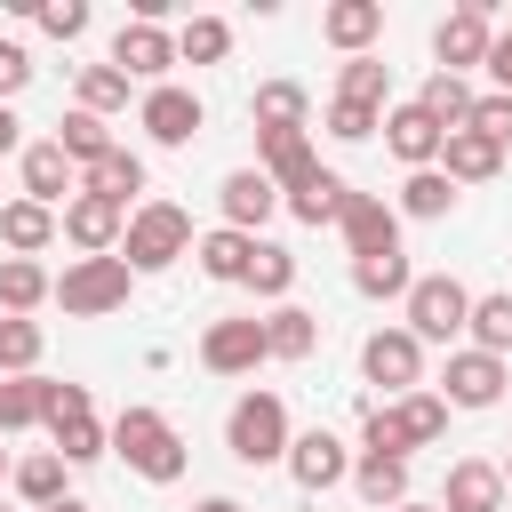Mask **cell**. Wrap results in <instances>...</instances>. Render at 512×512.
Segmentation results:
<instances>
[{"label":"cell","mask_w":512,"mask_h":512,"mask_svg":"<svg viewBox=\"0 0 512 512\" xmlns=\"http://www.w3.org/2000/svg\"><path fill=\"white\" fill-rule=\"evenodd\" d=\"M104 440H112V456H120L136 480H152V488L184 480V432H176L160 408H120V416L104 424Z\"/></svg>","instance_id":"cell-1"},{"label":"cell","mask_w":512,"mask_h":512,"mask_svg":"<svg viewBox=\"0 0 512 512\" xmlns=\"http://www.w3.org/2000/svg\"><path fill=\"white\" fill-rule=\"evenodd\" d=\"M440 432H448V400L440 392H400L392 408H376V400L360 408V440H368L360 456H400L408 464V448H432Z\"/></svg>","instance_id":"cell-2"},{"label":"cell","mask_w":512,"mask_h":512,"mask_svg":"<svg viewBox=\"0 0 512 512\" xmlns=\"http://www.w3.org/2000/svg\"><path fill=\"white\" fill-rule=\"evenodd\" d=\"M176 256H192V216L176 200H144L128 208V232H120V264L144 280V272H168Z\"/></svg>","instance_id":"cell-3"},{"label":"cell","mask_w":512,"mask_h":512,"mask_svg":"<svg viewBox=\"0 0 512 512\" xmlns=\"http://www.w3.org/2000/svg\"><path fill=\"white\" fill-rule=\"evenodd\" d=\"M288 400L280 392H240L232 400V416H224V448H232V464H248V472H264V464H280L288 456Z\"/></svg>","instance_id":"cell-4"},{"label":"cell","mask_w":512,"mask_h":512,"mask_svg":"<svg viewBox=\"0 0 512 512\" xmlns=\"http://www.w3.org/2000/svg\"><path fill=\"white\" fill-rule=\"evenodd\" d=\"M400 312H408V336L416 344H456L464 320H472V288L456 272H416L408 296H400Z\"/></svg>","instance_id":"cell-5"},{"label":"cell","mask_w":512,"mask_h":512,"mask_svg":"<svg viewBox=\"0 0 512 512\" xmlns=\"http://www.w3.org/2000/svg\"><path fill=\"white\" fill-rule=\"evenodd\" d=\"M128 288H136V272H128L120 256H72L64 280L48 288V304H64L72 320H104V312L128 304Z\"/></svg>","instance_id":"cell-6"},{"label":"cell","mask_w":512,"mask_h":512,"mask_svg":"<svg viewBox=\"0 0 512 512\" xmlns=\"http://www.w3.org/2000/svg\"><path fill=\"white\" fill-rule=\"evenodd\" d=\"M488 40H496V8L488 0H464V8H448L440 16V32H432V56H440V72H472V64H488Z\"/></svg>","instance_id":"cell-7"},{"label":"cell","mask_w":512,"mask_h":512,"mask_svg":"<svg viewBox=\"0 0 512 512\" xmlns=\"http://www.w3.org/2000/svg\"><path fill=\"white\" fill-rule=\"evenodd\" d=\"M56 232H64L80 256H120L128 208H120V200H104V192H72V200H64V216H56Z\"/></svg>","instance_id":"cell-8"},{"label":"cell","mask_w":512,"mask_h":512,"mask_svg":"<svg viewBox=\"0 0 512 512\" xmlns=\"http://www.w3.org/2000/svg\"><path fill=\"white\" fill-rule=\"evenodd\" d=\"M120 80H168V64H176V32H160V24H144V16H128L120 32H112V56H104Z\"/></svg>","instance_id":"cell-9"},{"label":"cell","mask_w":512,"mask_h":512,"mask_svg":"<svg viewBox=\"0 0 512 512\" xmlns=\"http://www.w3.org/2000/svg\"><path fill=\"white\" fill-rule=\"evenodd\" d=\"M280 464H288V480H296L304 496H320V488H336V480H352V448H344V440H336L328 424H312V432H296Z\"/></svg>","instance_id":"cell-10"},{"label":"cell","mask_w":512,"mask_h":512,"mask_svg":"<svg viewBox=\"0 0 512 512\" xmlns=\"http://www.w3.org/2000/svg\"><path fill=\"white\" fill-rule=\"evenodd\" d=\"M136 120H144V136L152 144H168V152H184L192 136H200V96L192 88H176V80H160V88H144V104H136Z\"/></svg>","instance_id":"cell-11"},{"label":"cell","mask_w":512,"mask_h":512,"mask_svg":"<svg viewBox=\"0 0 512 512\" xmlns=\"http://www.w3.org/2000/svg\"><path fill=\"white\" fill-rule=\"evenodd\" d=\"M336 232H344L352 264H360V256H400V216H392V200H376V192H352L344 216H336Z\"/></svg>","instance_id":"cell-12"},{"label":"cell","mask_w":512,"mask_h":512,"mask_svg":"<svg viewBox=\"0 0 512 512\" xmlns=\"http://www.w3.org/2000/svg\"><path fill=\"white\" fill-rule=\"evenodd\" d=\"M360 376L384 384V392H416V376H424V344H416L408 328H376V336L360 344Z\"/></svg>","instance_id":"cell-13"},{"label":"cell","mask_w":512,"mask_h":512,"mask_svg":"<svg viewBox=\"0 0 512 512\" xmlns=\"http://www.w3.org/2000/svg\"><path fill=\"white\" fill-rule=\"evenodd\" d=\"M256 360H272L264 352V320H208V336H200V368L208 376H248Z\"/></svg>","instance_id":"cell-14"},{"label":"cell","mask_w":512,"mask_h":512,"mask_svg":"<svg viewBox=\"0 0 512 512\" xmlns=\"http://www.w3.org/2000/svg\"><path fill=\"white\" fill-rule=\"evenodd\" d=\"M504 360L496 352H448V376H440V400L448 408H496L504 400Z\"/></svg>","instance_id":"cell-15"},{"label":"cell","mask_w":512,"mask_h":512,"mask_svg":"<svg viewBox=\"0 0 512 512\" xmlns=\"http://www.w3.org/2000/svg\"><path fill=\"white\" fill-rule=\"evenodd\" d=\"M16 168H24V200H40V208H64V200L80 192V168L64 160V144H56V136L24 144V152H16Z\"/></svg>","instance_id":"cell-16"},{"label":"cell","mask_w":512,"mask_h":512,"mask_svg":"<svg viewBox=\"0 0 512 512\" xmlns=\"http://www.w3.org/2000/svg\"><path fill=\"white\" fill-rule=\"evenodd\" d=\"M256 168L272 176V192H296V184H312L320 176V152H312V128H280V136H256Z\"/></svg>","instance_id":"cell-17"},{"label":"cell","mask_w":512,"mask_h":512,"mask_svg":"<svg viewBox=\"0 0 512 512\" xmlns=\"http://www.w3.org/2000/svg\"><path fill=\"white\" fill-rule=\"evenodd\" d=\"M440 512H504V472L488 456H456L448 488H440Z\"/></svg>","instance_id":"cell-18"},{"label":"cell","mask_w":512,"mask_h":512,"mask_svg":"<svg viewBox=\"0 0 512 512\" xmlns=\"http://www.w3.org/2000/svg\"><path fill=\"white\" fill-rule=\"evenodd\" d=\"M384 144H392V160L416 176V168H440V144H448V136H440L416 104H392V112H384Z\"/></svg>","instance_id":"cell-19"},{"label":"cell","mask_w":512,"mask_h":512,"mask_svg":"<svg viewBox=\"0 0 512 512\" xmlns=\"http://www.w3.org/2000/svg\"><path fill=\"white\" fill-rule=\"evenodd\" d=\"M216 200H224V224H232V232H248V240H256V224L280 208V192H272V176H264V168H232V176L216 184Z\"/></svg>","instance_id":"cell-20"},{"label":"cell","mask_w":512,"mask_h":512,"mask_svg":"<svg viewBox=\"0 0 512 512\" xmlns=\"http://www.w3.org/2000/svg\"><path fill=\"white\" fill-rule=\"evenodd\" d=\"M376 32H384V8H376V0H328V8H320V40L344 48V56H368Z\"/></svg>","instance_id":"cell-21"},{"label":"cell","mask_w":512,"mask_h":512,"mask_svg":"<svg viewBox=\"0 0 512 512\" xmlns=\"http://www.w3.org/2000/svg\"><path fill=\"white\" fill-rule=\"evenodd\" d=\"M264 352H272V360H312V352H320V312L272 304V312H264Z\"/></svg>","instance_id":"cell-22"},{"label":"cell","mask_w":512,"mask_h":512,"mask_svg":"<svg viewBox=\"0 0 512 512\" xmlns=\"http://www.w3.org/2000/svg\"><path fill=\"white\" fill-rule=\"evenodd\" d=\"M48 240H56V208H40V200H8V208H0V248H8V256H32V264H40Z\"/></svg>","instance_id":"cell-23"},{"label":"cell","mask_w":512,"mask_h":512,"mask_svg":"<svg viewBox=\"0 0 512 512\" xmlns=\"http://www.w3.org/2000/svg\"><path fill=\"white\" fill-rule=\"evenodd\" d=\"M192 256H200V272H208V280H224V288H232V280H248L256 240H248V232H232V224H216V232H200V240H192Z\"/></svg>","instance_id":"cell-24"},{"label":"cell","mask_w":512,"mask_h":512,"mask_svg":"<svg viewBox=\"0 0 512 512\" xmlns=\"http://www.w3.org/2000/svg\"><path fill=\"white\" fill-rule=\"evenodd\" d=\"M48 272L32 264V256H0V320H32L40 304H48Z\"/></svg>","instance_id":"cell-25"},{"label":"cell","mask_w":512,"mask_h":512,"mask_svg":"<svg viewBox=\"0 0 512 512\" xmlns=\"http://www.w3.org/2000/svg\"><path fill=\"white\" fill-rule=\"evenodd\" d=\"M408 104H416V112H424V120H432L440 136H456V128L472 120V88H464L456 72H432V80H424V88H416Z\"/></svg>","instance_id":"cell-26"},{"label":"cell","mask_w":512,"mask_h":512,"mask_svg":"<svg viewBox=\"0 0 512 512\" xmlns=\"http://www.w3.org/2000/svg\"><path fill=\"white\" fill-rule=\"evenodd\" d=\"M496 168H504V152H496L488 136H472V128H456V136L440 144V176H448V184H488Z\"/></svg>","instance_id":"cell-27"},{"label":"cell","mask_w":512,"mask_h":512,"mask_svg":"<svg viewBox=\"0 0 512 512\" xmlns=\"http://www.w3.org/2000/svg\"><path fill=\"white\" fill-rule=\"evenodd\" d=\"M344 200H352V184H344L336 168H320L312 184H296V192H280V208H288L296 224H336V216H344Z\"/></svg>","instance_id":"cell-28"},{"label":"cell","mask_w":512,"mask_h":512,"mask_svg":"<svg viewBox=\"0 0 512 512\" xmlns=\"http://www.w3.org/2000/svg\"><path fill=\"white\" fill-rule=\"evenodd\" d=\"M352 488L368 512H392V504H408V464L400 456H352Z\"/></svg>","instance_id":"cell-29"},{"label":"cell","mask_w":512,"mask_h":512,"mask_svg":"<svg viewBox=\"0 0 512 512\" xmlns=\"http://www.w3.org/2000/svg\"><path fill=\"white\" fill-rule=\"evenodd\" d=\"M304 112H312V96H304L296 80H264V88H256V104H248V120H256V136H280V128H304Z\"/></svg>","instance_id":"cell-30"},{"label":"cell","mask_w":512,"mask_h":512,"mask_svg":"<svg viewBox=\"0 0 512 512\" xmlns=\"http://www.w3.org/2000/svg\"><path fill=\"white\" fill-rule=\"evenodd\" d=\"M80 192H104V200H120V208H128V200L144 192V160H136L128 144H112L96 168H80Z\"/></svg>","instance_id":"cell-31"},{"label":"cell","mask_w":512,"mask_h":512,"mask_svg":"<svg viewBox=\"0 0 512 512\" xmlns=\"http://www.w3.org/2000/svg\"><path fill=\"white\" fill-rule=\"evenodd\" d=\"M56 144H64V160H72V168H96V160L112 152V120H96V112H80V104H72V112L56 120Z\"/></svg>","instance_id":"cell-32"},{"label":"cell","mask_w":512,"mask_h":512,"mask_svg":"<svg viewBox=\"0 0 512 512\" xmlns=\"http://www.w3.org/2000/svg\"><path fill=\"white\" fill-rule=\"evenodd\" d=\"M456 208V184L440 176V168H416L408 184H400V200H392V216H416V224H440Z\"/></svg>","instance_id":"cell-33"},{"label":"cell","mask_w":512,"mask_h":512,"mask_svg":"<svg viewBox=\"0 0 512 512\" xmlns=\"http://www.w3.org/2000/svg\"><path fill=\"white\" fill-rule=\"evenodd\" d=\"M64 472H72V464H64L56 448H40V456H24V464H16V496H24L32 512L64 504V496H72V488H64Z\"/></svg>","instance_id":"cell-34"},{"label":"cell","mask_w":512,"mask_h":512,"mask_svg":"<svg viewBox=\"0 0 512 512\" xmlns=\"http://www.w3.org/2000/svg\"><path fill=\"white\" fill-rule=\"evenodd\" d=\"M464 336H472V352H512V288H496V296H472V320H464Z\"/></svg>","instance_id":"cell-35"},{"label":"cell","mask_w":512,"mask_h":512,"mask_svg":"<svg viewBox=\"0 0 512 512\" xmlns=\"http://www.w3.org/2000/svg\"><path fill=\"white\" fill-rule=\"evenodd\" d=\"M224 56H232V24L224 16H192L176 32V64H224Z\"/></svg>","instance_id":"cell-36"},{"label":"cell","mask_w":512,"mask_h":512,"mask_svg":"<svg viewBox=\"0 0 512 512\" xmlns=\"http://www.w3.org/2000/svg\"><path fill=\"white\" fill-rule=\"evenodd\" d=\"M336 96H344V104H376V112H384V96H392V64H376V56H344Z\"/></svg>","instance_id":"cell-37"},{"label":"cell","mask_w":512,"mask_h":512,"mask_svg":"<svg viewBox=\"0 0 512 512\" xmlns=\"http://www.w3.org/2000/svg\"><path fill=\"white\" fill-rule=\"evenodd\" d=\"M48 440H56V456L64 464H96L112 440H104V424H96V408L88 416H64V424H48Z\"/></svg>","instance_id":"cell-38"},{"label":"cell","mask_w":512,"mask_h":512,"mask_svg":"<svg viewBox=\"0 0 512 512\" xmlns=\"http://www.w3.org/2000/svg\"><path fill=\"white\" fill-rule=\"evenodd\" d=\"M40 320H0V376H32L40 368Z\"/></svg>","instance_id":"cell-39"},{"label":"cell","mask_w":512,"mask_h":512,"mask_svg":"<svg viewBox=\"0 0 512 512\" xmlns=\"http://www.w3.org/2000/svg\"><path fill=\"white\" fill-rule=\"evenodd\" d=\"M128 104V80L112 72V64H80V112H96V120H112Z\"/></svg>","instance_id":"cell-40"},{"label":"cell","mask_w":512,"mask_h":512,"mask_svg":"<svg viewBox=\"0 0 512 512\" xmlns=\"http://www.w3.org/2000/svg\"><path fill=\"white\" fill-rule=\"evenodd\" d=\"M240 288H256V296H288V288H296V256L272 248V240H256V264H248Z\"/></svg>","instance_id":"cell-41"},{"label":"cell","mask_w":512,"mask_h":512,"mask_svg":"<svg viewBox=\"0 0 512 512\" xmlns=\"http://www.w3.org/2000/svg\"><path fill=\"white\" fill-rule=\"evenodd\" d=\"M408 280H416L408 256H360V264H352V288H360V296H408Z\"/></svg>","instance_id":"cell-42"},{"label":"cell","mask_w":512,"mask_h":512,"mask_svg":"<svg viewBox=\"0 0 512 512\" xmlns=\"http://www.w3.org/2000/svg\"><path fill=\"white\" fill-rule=\"evenodd\" d=\"M40 424V376H0V432Z\"/></svg>","instance_id":"cell-43"},{"label":"cell","mask_w":512,"mask_h":512,"mask_svg":"<svg viewBox=\"0 0 512 512\" xmlns=\"http://www.w3.org/2000/svg\"><path fill=\"white\" fill-rule=\"evenodd\" d=\"M376 128H384L376 104H344V96H328V136H336V144H368Z\"/></svg>","instance_id":"cell-44"},{"label":"cell","mask_w":512,"mask_h":512,"mask_svg":"<svg viewBox=\"0 0 512 512\" xmlns=\"http://www.w3.org/2000/svg\"><path fill=\"white\" fill-rule=\"evenodd\" d=\"M464 128H472V136H488V144L504 152V144H512V96H496V88H488V96H472V120H464Z\"/></svg>","instance_id":"cell-45"},{"label":"cell","mask_w":512,"mask_h":512,"mask_svg":"<svg viewBox=\"0 0 512 512\" xmlns=\"http://www.w3.org/2000/svg\"><path fill=\"white\" fill-rule=\"evenodd\" d=\"M64 416H88V384H56V376H40V424H64Z\"/></svg>","instance_id":"cell-46"},{"label":"cell","mask_w":512,"mask_h":512,"mask_svg":"<svg viewBox=\"0 0 512 512\" xmlns=\"http://www.w3.org/2000/svg\"><path fill=\"white\" fill-rule=\"evenodd\" d=\"M32 16H40V32H56V40H80V32H88V0H40Z\"/></svg>","instance_id":"cell-47"},{"label":"cell","mask_w":512,"mask_h":512,"mask_svg":"<svg viewBox=\"0 0 512 512\" xmlns=\"http://www.w3.org/2000/svg\"><path fill=\"white\" fill-rule=\"evenodd\" d=\"M24 80H32V56H24V40H0V104H8Z\"/></svg>","instance_id":"cell-48"},{"label":"cell","mask_w":512,"mask_h":512,"mask_svg":"<svg viewBox=\"0 0 512 512\" xmlns=\"http://www.w3.org/2000/svg\"><path fill=\"white\" fill-rule=\"evenodd\" d=\"M480 72L496 80V96H512V24H504V32L488 40V64H480Z\"/></svg>","instance_id":"cell-49"},{"label":"cell","mask_w":512,"mask_h":512,"mask_svg":"<svg viewBox=\"0 0 512 512\" xmlns=\"http://www.w3.org/2000/svg\"><path fill=\"white\" fill-rule=\"evenodd\" d=\"M8 152H24V120L0 104V160H8Z\"/></svg>","instance_id":"cell-50"},{"label":"cell","mask_w":512,"mask_h":512,"mask_svg":"<svg viewBox=\"0 0 512 512\" xmlns=\"http://www.w3.org/2000/svg\"><path fill=\"white\" fill-rule=\"evenodd\" d=\"M192 512H248V504H232V496H200Z\"/></svg>","instance_id":"cell-51"},{"label":"cell","mask_w":512,"mask_h":512,"mask_svg":"<svg viewBox=\"0 0 512 512\" xmlns=\"http://www.w3.org/2000/svg\"><path fill=\"white\" fill-rule=\"evenodd\" d=\"M48 512H88V504H80V496H64V504H48Z\"/></svg>","instance_id":"cell-52"},{"label":"cell","mask_w":512,"mask_h":512,"mask_svg":"<svg viewBox=\"0 0 512 512\" xmlns=\"http://www.w3.org/2000/svg\"><path fill=\"white\" fill-rule=\"evenodd\" d=\"M392 512H440V504H416V496H408V504H392Z\"/></svg>","instance_id":"cell-53"},{"label":"cell","mask_w":512,"mask_h":512,"mask_svg":"<svg viewBox=\"0 0 512 512\" xmlns=\"http://www.w3.org/2000/svg\"><path fill=\"white\" fill-rule=\"evenodd\" d=\"M496 472H504V504H512V456H504V464H496Z\"/></svg>","instance_id":"cell-54"},{"label":"cell","mask_w":512,"mask_h":512,"mask_svg":"<svg viewBox=\"0 0 512 512\" xmlns=\"http://www.w3.org/2000/svg\"><path fill=\"white\" fill-rule=\"evenodd\" d=\"M8 472H16V464H8V448H0V480H8Z\"/></svg>","instance_id":"cell-55"},{"label":"cell","mask_w":512,"mask_h":512,"mask_svg":"<svg viewBox=\"0 0 512 512\" xmlns=\"http://www.w3.org/2000/svg\"><path fill=\"white\" fill-rule=\"evenodd\" d=\"M0 512H8V504H0Z\"/></svg>","instance_id":"cell-56"}]
</instances>
